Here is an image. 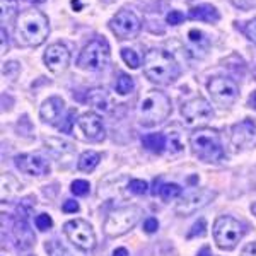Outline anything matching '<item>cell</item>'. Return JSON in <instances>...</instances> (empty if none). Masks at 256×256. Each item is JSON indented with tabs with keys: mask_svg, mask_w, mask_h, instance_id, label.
<instances>
[{
	"mask_svg": "<svg viewBox=\"0 0 256 256\" xmlns=\"http://www.w3.org/2000/svg\"><path fill=\"white\" fill-rule=\"evenodd\" d=\"M14 32L20 46H40L48 38V18L38 9H28L19 12L18 19H16Z\"/></svg>",
	"mask_w": 256,
	"mask_h": 256,
	"instance_id": "6da1fadb",
	"label": "cell"
},
{
	"mask_svg": "<svg viewBox=\"0 0 256 256\" xmlns=\"http://www.w3.org/2000/svg\"><path fill=\"white\" fill-rule=\"evenodd\" d=\"M144 74L156 84L166 86L180 77V65L166 50L152 48L144 56Z\"/></svg>",
	"mask_w": 256,
	"mask_h": 256,
	"instance_id": "7a4b0ae2",
	"label": "cell"
},
{
	"mask_svg": "<svg viewBox=\"0 0 256 256\" xmlns=\"http://www.w3.org/2000/svg\"><path fill=\"white\" fill-rule=\"evenodd\" d=\"M171 111L172 106L168 94L159 89H150L140 98L137 106V116L140 125L156 126L166 122Z\"/></svg>",
	"mask_w": 256,
	"mask_h": 256,
	"instance_id": "3957f363",
	"label": "cell"
},
{
	"mask_svg": "<svg viewBox=\"0 0 256 256\" xmlns=\"http://www.w3.org/2000/svg\"><path fill=\"white\" fill-rule=\"evenodd\" d=\"M190 146L193 154L205 162H218L224 158V148L220 144V135L216 128L202 126L190 135Z\"/></svg>",
	"mask_w": 256,
	"mask_h": 256,
	"instance_id": "277c9868",
	"label": "cell"
},
{
	"mask_svg": "<svg viewBox=\"0 0 256 256\" xmlns=\"http://www.w3.org/2000/svg\"><path fill=\"white\" fill-rule=\"evenodd\" d=\"M144 210L137 205H130V207L116 208L110 214L104 222V232L111 238L123 236L130 229L137 226V222L142 218Z\"/></svg>",
	"mask_w": 256,
	"mask_h": 256,
	"instance_id": "5b68a950",
	"label": "cell"
},
{
	"mask_svg": "<svg viewBox=\"0 0 256 256\" xmlns=\"http://www.w3.org/2000/svg\"><path fill=\"white\" fill-rule=\"evenodd\" d=\"M244 236V226L229 216L218 217L214 224V238L220 250L230 251Z\"/></svg>",
	"mask_w": 256,
	"mask_h": 256,
	"instance_id": "8992f818",
	"label": "cell"
},
{
	"mask_svg": "<svg viewBox=\"0 0 256 256\" xmlns=\"http://www.w3.org/2000/svg\"><path fill=\"white\" fill-rule=\"evenodd\" d=\"M110 62V46L104 40H92L82 48L79 58H77V67L89 72H98L102 70Z\"/></svg>",
	"mask_w": 256,
	"mask_h": 256,
	"instance_id": "52a82bcc",
	"label": "cell"
},
{
	"mask_svg": "<svg viewBox=\"0 0 256 256\" xmlns=\"http://www.w3.org/2000/svg\"><path fill=\"white\" fill-rule=\"evenodd\" d=\"M64 232L68 238V241L82 251H90L96 248V234L89 222L82 220V218L68 220L64 226Z\"/></svg>",
	"mask_w": 256,
	"mask_h": 256,
	"instance_id": "ba28073f",
	"label": "cell"
},
{
	"mask_svg": "<svg viewBox=\"0 0 256 256\" xmlns=\"http://www.w3.org/2000/svg\"><path fill=\"white\" fill-rule=\"evenodd\" d=\"M140 19L132 10H120L113 19L110 20V28L118 38L132 40L138 34L140 31Z\"/></svg>",
	"mask_w": 256,
	"mask_h": 256,
	"instance_id": "9c48e42d",
	"label": "cell"
},
{
	"mask_svg": "<svg viewBox=\"0 0 256 256\" xmlns=\"http://www.w3.org/2000/svg\"><path fill=\"white\" fill-rule=\"evenodd\" d=\"M210 96L214 101L220 106H230L238 98V86L232 79H227V77H216L208 82L207 86Z\"/></svg>",
	"mask_w": 256,
	"mask_h": 256,
	"instance_id": "30bf717a",
	"label": "cell"
},
{
	"mask_svg": "<svg viewBox=\"0 0 256 256\" xmlns=\"http://www.w3.org/2000/svg\"><path fill=\"white\" fill-rule=\"evenodd\" d=\"M216 198V192L207 188H200L196 192L190 193L176 205V214L180 216H190V214H195L198 208L205 207L208 202H212Z\"/></svg>",
	"mask_w": 256,
	"mask_h": 256,
	"instance_id": "8fae6325",
	"label": "cell"
},
{
	"mask_svg": "<svg viewBox=\"0 0 256 256\" xmlns=\"http://www.w3.org/2000/svg\"><path fill=\"white\" fill-rule=\"evenodd\" d=\"M181 114L184 116L188 125H193V123H196V122H205V120L212 118L214 110L207 99L195 98V99H190V101L183 102Z\"/></svg>",
	"mask_w": 256,
	"mask_h": 256,
	"instance_id": "7c38bea8",
	"label": "cell"
},
{
	"mask_svg": "<svg viewBox=\"0 0 256 256\" xmlns=\"http://www.w3.org/2000/svg\"><path fill=\"white\" fill-rule=\"evenodd\" d=\"M43 60H44V65L48 67L50 72L62 74L65 68L68 67L70 52L65 44L55 43V44H52V46H48V50L43 55Z\"/></svg>",
	"mask_w": 256,
	"mask_h": 256,
	"instance_id": "4fadbf2b",
	"label": "cell"
},
{
	"mask_svg": "<svg viewBox=\"0 0 256 256\" xmlns=\"http://www.w3.org/2000/svg\"><path fill=\"white\" fill-rule=\"evenodd\" d=\"M16 166L30 176H44L50 172V162L41 154H20L16 158Z\"/></svg>",
	"mask_w": 256,
	"mask_h": 256,
	"instance_id": "5bb4252c",
	"label": "cell"
},
{
	"mask_svg": "<svg viewBox=\"0 0 256 256\" xmlns=\"http://www.w3.org/2000/svg\"><path fill=\"white\" fill-rule=\"evenodd\" d=\"M77 125L84 134V137L90 142H101L104 138V126L96 113H84L77 120Z\"/></svg>",
	"mask_w": 256,
	"mask_h": 256,
	"instance_id": "9a60e30c",
	"label": "cell"
},
{
	"mask_svg": "<svg viewBox=\"0 0 256 256\" xmlns=\"http://www.w3.org/2000/svg\"><path fill=\"white\" fill-rule=\"evenodd\" d=\"M230 140L236 147H253L256 144V123L251 120H242L232 126Z\"/></svg>",
	"mask_w": 256,
	"mask_h": 256,
	"instance_id": "2e32d148",
	"label": "cell"
},
{
	"mask_svg": "<svg viewBox=\"0 0 256 256\" xmlns=\"http://www.w3.org/2000/svg\"><path fill=\"white\" fill-rule=\"evenodd\" d=\"M65 110V102L64 99L60 98H50L46 101L43 102V106H41L40 110V116L43 120L44 123H50V125H55L56 122L60 120L62 113H64Z\"/></svg>",
	"mask_w": 256,
	"mask_h": 256,
	"instance_id": "e0dca14e",
	"label": "cell"
},
{
	"mask_svg": "<svg viewBox=\"0 0 256 256\" xmlns=\"http://www.w3.org/2000/svg\"><path fill=\"white\" fill-rule=\"evenodd\" d=\"M190 18L195 20H205V22H217L220 19V14L210 4H202V6H196L190 10Z\"/></svg>",
	"mask_w": 256,
	"mask_h": 256,
	"instance_id": "ac0fdd59",
	"label": "cell"
},
{
	"mask_svg": "<svg viewBox=\"0 0 256 256\" xmlns=\"http://www.w3.org/2000/svg\"><path fill=\"white\" fill-rule=\"evenodd\" d=\"M142 144L147 150L154 152V154H160L168 147V137L164 134H150L142 138Z\"/></svg>",
	"mask_w": 256,
	"mask_h": 256,
	"instance_id": "d6986e66",
	"label": "cell"
},
{
	"mask_svg": "<svg viewBox=\"0 0 256 256\" xmlns=\"http://www.w3.org/2000/svg\"><path fill=\"white\" fill-rule=\"evenodd\" d=\"M99 160H101V158H99L98 152L88 150V152H84V154H82L80 158H79V162H77V166H79L80 171H84V172H92L94 169L98 168Z\"/></svg>",
	"mask_w": 256,
	"mask_h": 256,
	"instance_id": "ffe728a7",
	"label": "cell"
},
{
	"mask_svg": "<svg viewBox=\"0 0 256 256\" xmlns=\"http://www.w3.org/2000/svg\"><path fill=\"white\" fill-rule=\"evenodd\" d=\"M88 101L90 104L94 106L96 110H101V111H108V96H106V90L104 89H92L88 96Z\"/></svg>",
	"mask_w": 256,
	"mask_h": 256,
	"instance_id": "44dd1931",
	"label": "cell"
},
{
	"mask_svg": "<svg viewBox=\"0 0 256 256\" xmlns=\"http://www.w3.org/2000/svg\"><path fill=\"white\" fill-rule=\"evenodd\" d=\"M0 6H2V24L12 22L14 19H18L19 16L18 0H2Z\"/></svg>",
	"mask_w": 256,
	"mask_h": 256,
	"instance_id": "7402d4cb",
	"label": "cell"
},
{
	"mask_svg": "<svg viewBox=\"0 0 256 256\" xmlns=\"http://www.w3.org/2000/svg\"><path fill=\"white\" fill-rule=\"evenodd\" d=\"M114 89H116V92L122 94V96H126V94H130L132 90L135 89L134 77L126 76V74H120V77H118V80H116V86H114Z\"/></svg>",
	"mask_w": 256,
	"mask_h": 256,
	"instance_id": "603a6c76",
	"label": "cell"
},
{
	"mask_svg": "<svg viewBox=\"0 0 256 256\" xmlns=\"http://www.w3.org/2000/svg\"><path fill=\"white\" fill-rule=\"evenodd\" d=\"M181 193H183V188H181L180 184L166 183V184H162V186H160L159 195L162 196V200H174V198L181 196Z\"/></svg>",
	"mask_w": 256,
	"mask_h": 256,
	"instance_id": "cb8c5ba5",
	"label": "cell"
},
{
	"mask_svg": "<svg viewBox=\"0 0 256 256\" xmlns=\"http://www.w3.org/2000/svg\"><path fill=\"white\" fill-rule=\"evenodd\" d=\"M122 58L128 65V67H132V68H138L140 67V58H138V55L134 52V50L123 48L122 50Z\"/></svg>",
	"mask_w": 256,
	"mask_h": 256,
	"instance_id": "d4e9b609",
	"label": "cell"
},
{
	"mask_svg": "<svg viewBox=\"0 0 256 256\" xmlns=\"http://www.w3.org/2000/svg\"><path fill=\"white\" fill-rule=\"evenodd\" d=\"M44 248H46L50 256H72L67 250H65V246H62L58 241H48Z\"/></svg>",
	"mask_w": 256,
	"mask_h": 256,
	"instance_id": "484cf974",
	"label": "cell"
},
{
	"mask_svg": "<svg viewBox=\"0 0 256 256\" xmlns=\"http://www.w3.org/2000/svg\"><path fill=\"white\" fill-rule=\"evenodd\" d=\"M89 188H90V184H89L86 180H76V181L72 183V186H70V190H72V193H74V195H77V196L88 195V193H89Z\"/></svg>",
	"mask_w": 256,
	"mask_h": 256,
	"instance_id": "4316f807",
	"label": "cell"
},
{
	"mask_svg": "<svg viewBox=\"0 0 256 256\" xmlns=\"http://www.w3.org/2000/svg\"><path fill=\"white\" fill-rule=\"evenodd\" d=\"M205 232H207V222H205V218H200L198 222H195L192 227V230L188 232V238H196V236H205Z\"/></svg>",
	"mask_w": 256,
	"mask_h": 256,
	"instance_id": "83f0119b",
	"label": "cell"
},
{
	"mask_svg": "<svg viewBox=\"0 0 256 256\" xmlns=\"http://www.w3.org/2000/svg\"><path fill=\"white\" fill-rule=\"evenodd\" d=\"M128 188H130V192L135 193V195H144V193H147L148 184L144 180H132Z\"/></svg>",
	"mask_w": 256,
	"mask_h": 256,
	"instance_id": "f1b7e54d",
	"label": "cell"
},
{
	"mask_svg": "<svg viewBox=\"0 0 256 256\" xmlns=\"http://www.w3.org/2000/svg\"><path fill=\"white\" fill-rule=\"evenodd\" d=\"M36 227H38L40 230H48L50 227L53 226V220H52V217L46 216V214H40L38 217H36Z\"/></svg>",
	"mask_w": 256,
	"mask_h": 256,
	"instance_id": "f546056e",
	"label": "cell"
},
{
	"mask_svg": "<svg viewBox=\"0 0 256 256\" xmlns=\"http://www.w3.org/2000/svg\"><path fill=\"white\" fill-rule=\"evenodd\" d=\"M183 20H184V14L180 10H171L166 16V22L171 24V26H178V24H181Z\"/></svg>",
	"mask_w": 256,
	"mask_h": 256,
	"instance_id": "4dcf8cb0",
	"label": "cell"
},
{
	"mask_svg": "<svg viewBox=\"0 0 256 256\" xmlns=\"http://www.w3.org/2000/svg\"><path fill=\"white\" fill-rule=\"evenodd\" d=\"M242 31H244V34L253 41V43H256V18L248 20L244 24V28H242Z\"/></svg>",
	"mask_w": 256,
	"mask_h": 256,
	"instance_id": "1f68e13d",
	"label": "cell"
},
{
	"mask_svg": "<svg viewBox=\"0 0 256 256\" xmlns=\"http://www.w3.org/2000/svg\"><path fill=\"white\" fill-rule=\"evenodd\" d=\"M144 229H146V232L148 234H152V232H156V230L159 229V222H158V218H147L146 222H144Z\"/></svg>",
	"mask_w": 256,
	"mask_h": 256,
	"instance_id": "d6a6232c",
	"label": "cell"
},
{
	"mask_svg": "<svg viewBox=\"0 0 256 256\" xmlns=\"http://www.w3.org/2000/svg\"><path fill=\"white\" fill-rule=\"evenodd\" d=\"M62 208H64V212H67V214H76V212H79V204L74 200H67Z\"/></svg>",
	"mask_w": 256,
	"mask_h": 256,
	"instance_id": "836d02e7",
	"label": "cell"
},
{
	"mask_svg": "<svg viewBox=\"0 0 256 256\" xmlns=\"http://www.w3.org/2000/svg\"><path fill=\"white\" fill-rule=\"evenodd\" d=\"M241 256H256V242H250L241 251Z\"/></svg>",
	"mask_w": 256,
	"mask_h": 256,
	"instance_id": "e575fe53",
	"label": "cell"
},
{
	"mask_svg": "<svg viewBox=\"0 0 256 256\" xmlns=\"http://www.w3.org/2000/svg\"><path fill=\"white\" fill-rule=\"evenodd\" d=\"M248 104H250V106H251V108H253V110H256V90H254L253 94H251V96H250V99H248Z\"/></svg>",
	"mask_w": 256,
	"mask_h": 256,
	"instance_id": "d590c367",
	"label": "cell"
},
{
	"mask_svg": "<svg viewBox=\"0 0 256 256\" xmlns=\"http://www.w3.org/2000/svg\"><path fill=\"white\" fill-rule=\"evenodd\" d=\"M198 256H212V251H210L208 246H205V248H202V250L198 251Z\"/></svg>",
	"mask_w": 256,
	"mask_h": 256,
	"instance_id": "8d00e7d4",
	"label": "cell"
},
{
	"mask_svg": "<svg viewBox=\"0 0 256 256\" xmlns=\"http://www.w3.org/2000/svg\"><path fill=\"white\" fill-rule=\"evenodd\" d=\"M113 256H128V251L125 248H118V250L113 251Z\"/></svg>",
	"mask_w": 256,
	"mask_h": 256,
	"instance_id": "74e56055",
	"label": "cell"
},
{
	"mask_svg": "<svg viewBox=\"0 0 256 256\" xmlns=\"http://www.w3.org/2000/svg\"><path fill=\"white\" fill-rule=\"evenodd\" d=\"M26 2H30V4H43V2H46V0H26Z\"/></svg>",
	"mask_w": 256,
	"mask_h": 256,
	"instance_id": "f35d334b",
	"label": "cell"
},
{
	"mask_svg": "<svg viewBox=\"0 0 256 256\" xmlns=\"http://www.w3.org/2000/svg\"><path fill=\"white\" fill-rule=\"evenodd\" d=\"M251 212H253L254 216H256V204H253V205H251Z\"/></svg>",
	"mask_w": 256,
	"mask_h": 256,
	"instance_id": "ab89813d",
	"label": "cell"
}]
</instances>
